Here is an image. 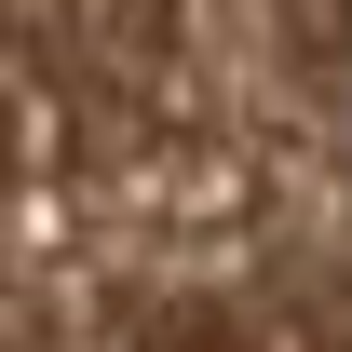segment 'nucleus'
<instances>
[{
  "label": "nucleus",
  "mask_w": 352,
  "mask_h": 352,
  "mask_svg": "<svg viewBox=\"0 0 352 352\" xmlns=\"http://www.w3.org/2000/svg\"><path fill=\"white\" fill-rule=\"evenodd\" d=\"M0 352H352V0H0Z\"/></svg>",
  "instance_id": "f257e3e1"
}]
</instances>
